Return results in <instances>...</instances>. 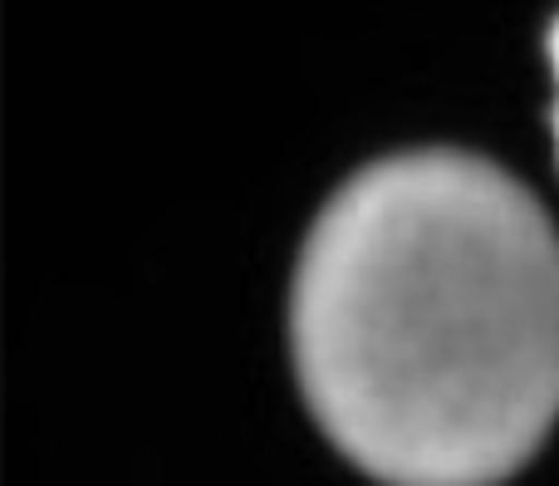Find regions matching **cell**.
Segmentation results:
<instances>
[{
	"label": "cell",
	"mask_w": 559,
	"mask_h": 486,
	"mask_svg": "<svg viewBox=\"0 0 559 486\" xmlns=\"http://www.w3.org/2000/svg\"><path fill=\"white\" fill-rule=\"evenodd\" d=\"M545 59H550V74H555V88H559V10L545 25Z\"/></svg>",
	"instance_id": "cell-2"
},
{
	"label": "cell",
	"mask_w": 559,
	"mask_h": 486,
	"mask_svg": "<svg viewBox=\"0 0 559 486\" xmlns=\"http://www.w3.org/2000/svg\"><path fill=\"white\" fill-rule=\"evenodd\" d=\"M289 364L329 448L378 486H506L559 423V232L496 157L407 147L309 222Z\"/></svg>",
	"instance_id": "cell-1"
},
{
	"label": "cell",
	"mask_w": 559,
	"mask_h": 486,
	"mask_svg": "<svg viewBox=\"0 0 559 486\" xmlns=\"http://www.w3.org/2000/svg\"><path fill=\"white\" fill-rule=\"evenodd\" d=\"M550 138H555V167H559V88H555V104H550Z\"/></svg>",
	"instance_id": "cell-3"
}]
</instances>
